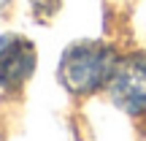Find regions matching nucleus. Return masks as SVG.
Here are the masks:
<instances>
[{"label":"nucleus","mask_w":146,"mask_h":141,"mask_svg":"<svg viewBox=\"0 0 146 141\" xmlns=\"http://www.w3.org/2000/svg\"><path fill=\"white\" fill-rule=\"evenodd\" d=\"M116 52L100 41H81L65 49L60 60V82L73 95H92L106 87L116 68Z\"/></svg>","instance_id":"f257e3e1"},{"label":"nucleus","mask_w":146,"mask_h":141,"mask_svg":"<svg viewBox=\"0 0 146 141\" xmlns=\"http://www.w3.org/2000/svg\"><path fill=\"white\" fill-rule=\"evenodd\" d=\"M108 98L119 111L130 117L146 114V52H135L116 60V68L111 73Z\"/></svg>","instance_id":"f03ea898"},{"label":"nucleus","mask_w":146,"mask_h":141,"mask_svg":"<svg viewBox=\"0 0 146 141\" xmlns=\"http://www.w3.org/2000/svg\"><path fill=\"white\" fill-rule=\"evenodd\" d=\"M35 71V49L22 35H0V90H19Z\"/></svg>","instance_id":"7ed1b4c3"}]
</instances>
